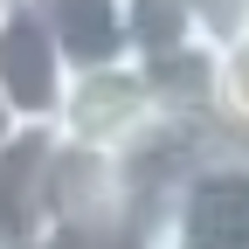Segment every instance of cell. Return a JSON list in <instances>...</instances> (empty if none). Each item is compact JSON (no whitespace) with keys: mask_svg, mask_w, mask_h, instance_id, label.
Wrapping results in <instances>:
<instances>
[{"mask_svg":"<svg viewBox=\"0 0 249 249\" xmlns=\"http://www.w3.org/2000/svg\"><path fill=\"white\" fill-rule=\"evenodd\" d=\"M173 111L160 97V83H152L139 62H118V70H90V76H70V97L55 111V132L83 145V152H111V160H132L139 145H152L166 132Z\"/></svg>","mask_w":249,"mask_h":249,"instance_id":"1","label":"cell"},{"mask_svg":"<svg viewBox=\"0 0 249 249\" xmlns=\"http://www.w3.org/2000/svg\"><path fill=\"white\" fill-rule=\"evenodd\" d=\"M160 249H249V160L201 152L160 201Z\"/></svg>","mask_w":249,"mask_h":249,"instance_id":"2","label":"cell"},{"mask_svg":"<svg viewBox=\"0 0 249 249\" xmlns=\"http://www.w3.org/2000/svg\"><path fill=\"white\" fill-rule=\"evenodd\" d=\"M62 97H70V70H62L42 14L28 0H7L0 7V104H7V118L14 124H55Z\"/></svg>","mask_w":249,"mask_h":249,"instance_id":"3","label":"cell"},{"mask_svg":"<svg viewBox=\"0 0 249 249\" xmlns=\"http://www.w3.org/2000/svg\"><path fill=\"white\" fill-rule=\"evenodd\" d=\"M49 166H55V124H21L0 145V249H42Z\"/></svg>","mask_w":249,"mask_h":249,"instance_id":"4","label":"cell"},{"mask_svg":"<svg viewBox=\"0 0 249 249\" xmlns=\"http://www.w3.org/2000/svg\"><path fill=\"white\" fill-rule=\"evenodd\" d=\"M42 14L49 42L62 55L70 76H90V70H118L132 62V28H124V0H28Z\"/></svg>","mask_w":249,"mask_h":249,"instance_id":"5","label":"cell"},{"mask_svg":"<svg viewBox=\"0 0 249 249\" xmlns=\"http://www.w3.org/2000/svg\"><path fill=\"white\" fill-rule=\"evenodd\" d=\"M201 124L214 152L249 160V35H235L229 49L208 55V83H201Z\"/></svg>","mask_w":249,"mask_h":249,"instance_id":"6","label":"cell"},{"mask_svg":"<svg viewBox=\"0 0 249 249\" xmlns=\"http://www.w3.org/2000/svg\"><path fill=\"white\" fill-rule=\"evenodd\" d=\"M180 7H187V28L208 55L229 49L235 35H249V0H180Z\"/></svg>","mask_w":249,"mask_h":249,"instance_id":"7","label":"cell"},{"mask_svg":"<svg viewBox=\"0 0 249 249\" xmlns=\"http://www.w3.org/2000/svg\"><path fill=\"white\" fill-rule=\"evenodd\" d=\"M14 132H21V124H14V118H7V104H0V145H7V139H14Z\"/></svg>","mask_w":249,"mask_h":249,"instance_id":"8","label":"cell"},{"mask_svg":"<svg viewBox=\"0 0 249 249\" xmlns=\"http://www.w3.org/2000/svg\"><path fill=\"white\" fill-rule=\"evenodd\" d=\"M0 7H7V0H0Z\"/></svg>","mask_w":249,"mask_h":249,"instance_id":"9","label":"cell"}]
</instances>
